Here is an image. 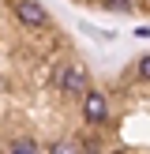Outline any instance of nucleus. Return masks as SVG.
<instances>
[{"label": "nucleus", "mask_w": 150, "mask_h": 154, "mask_svg": "<svg viewBox=\"0 0 150 154\" xmlns=\"http://www.w3.org/2000/svg\"><path fill=\"white\" fill-rule=\"evenodd\" d=\"M79 49L38 0H0V154H86V98L68 90Z\"/></svg>", "instance_id": "1"}]
</instances>
